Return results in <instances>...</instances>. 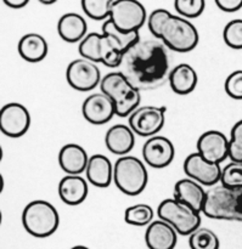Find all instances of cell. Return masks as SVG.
Here are the masks:
<instances>
[{
	"label": "cell",
	"mask_w": 242,
	"mask_h": 249,
	"mask_svg": "<svg viewBox=\"0 0 242 249\" xmlns=\"http://www.w3.org/2000/svg\"><path fill=\"white\" fill-rule=\"evenodd\" d=\"M19 56L24 61L31 63H37L46 57L49 51V45L46 39L38 33H27L19 39L17 45Z\"/></svg>",
	"instance_id": "24"
},
{
	"label": "cell",
	"mask_w": 242,
	"mask_h": 249,
	"mask_svg": "<svg viewBox=\"0 0 242 249\" xmlns=\"http://www.w3.org/2000/svg\"><path fill=\"white\" fill-rule=\"evenodd\" d=\"M173 198L187 204L195 211L202 214L207 198V191H205L204 186L195 180L185 178L178 180L174 185V195Z\"/></svg>",
	"instance_id": "18"
},
{
	"label": "cell",
	"mask_w": 242,
	"mask_h": 249,
	"mask_svg": "<svg viewBox=\"0 0 242 249\" xmlns=\"http://www.w3.org/2000/svg\"><path fill=\"white\" fill-rule=\"evenodd\" d=\"M174 145L166 136H152L143 146L144 162L155 169L168 167L174 160Z\"/></svg>",
	"instance_id": "13"
},
{
	"label": "cell",
	"mask_w": 242,
	"mask_h": 249,
	"mask_svg": "<svg viewBox=\"0 0 242 249\" xmlns=\"http://www.w3.org/2000/svg\"><path fill=\"white\" fill-rule=\"evenodd\" d=\"M119 72L139 91L162 87L169 78V56L158 39H140L123 53Z\"/></svg>",
	"instance_id": "1"
},
{
	"label": "cell",
	"mask_w": 242,
	"mask_h": 249,
	"mask_svg": "<svg viewBox=\"0 0 242 249\" xmlns=\"http://www.w3.org/2000/svg\"><path fill=\"white\" fill-rule=\"evenodd\" d=\"M90 157L78 143H66L58 152V164L67 175H80L87 170Z\"/></svg>",
	"instance_id": "19"
},
{
	"label": "cell",
	"mask_w": 242,
	"mask_h": 249,
	"mask_svg": "<svg viewBox=\"0 0 242 249\" xmlns=\"http://www.w3.org/2000/svg\"><path fill=\"white\" fill-rule=\"evenodd\" d=\"M102 33L109 36L114 43V45L119 50L123 51V53H126L128 49H130L131 46L135 45L140 40L139 32H135V33H122L121 31H118L114 27L111 19H107V21L104 22V24H102Z\"/></svg>",
	"instance_id": "26"
},
{
	"label": "cell",
	"mask_w": 242,
	"mask_h": 249,
	"mask_svg": "<svg viewBox=\"0 0 242 249\" xmlns=\"http://www.w3.org/2000/svg\"><path fill=\"white\" fill-rule=\"evenodd\" d=\"M88 181L80 175H66L58 182V196L67 206H78L87 199Z\"/></svg>",
	"instance_id": "22"
},
{
	"label": "cell",
	"mask_w": 242,
	"mask_h": 249,
	"mask_svg": "<svg viewBox=\"0 0 242 249\" xmlns=\"http://www.w3.org/2000/svg\"><path fill=\"white\" fill-rule=\"evenodd\" d=\"M184 172L189 179L195 180L202 186H212L221 182L222 167L221 164L212 163L205 160L199 152L187 156L184 160Z\"/></svg>",
	"instance_id": "12"
},
{
	"label": "cell",
	"mask_w": 242,
	"mask_h": 249,
	"mask_svg": "<svg viewBox=\"0 0 242 249\" xmlns=\"http://www.w3.org/2000/svg\"><path fill=\"white\" fill-rule=\"evenodd\" d=\"M174 7L179 16L184 18H196L206 7V1L205 0H175Z\"/></svg>",
	"instance_id": "32"
},
{
	"label": "cell",
	"mask_w": 242,
	"mask_h": 249,
	"mask_svg": "<svg viewBox=\"0 0 242 249\" xmlns=\"http://www.w3.org/2000/svg\"><path fill=\"white\" fill-rule=\"evenodd\" d=\"M146 9L138 0H113L111 7V19L122 33H135L148 21Z\"/></svg>",
	"instance_id": "8"
},
{
	"label": "cell",
	"mask_w": 242,
	"mask_h": 249,
	"mask_svg": "<svg viewBox=\"0 0 242 249\" xmlns=\"http://www.w3.org/2000/svg\"><path fill=\"white\" fill-rule=\"evenodd\" d=\"M225 92L234 100H242V70L234 71L225 79Z\"/></svg>",
	"instance_id": "34"
},
{
	"label": "cell",
	"mask_w": 242,
	"mask_h": 249,
	"mask_svg": "<svg viewBox=\"0 0 242 249\" xmlns=\"http://www.w3.org/2000/svg\"><path fill=\"white\" fill-rule=\"evenodd\" d=\"M31 126V114L27 107L17 102L4 105L0 111V130L9 138H21Z\"/></svg>",
	"instance_id": "11"
},
{
	"label": "cell",
	"mask_w": 242,
	"mask_h": 249,
	"mask_svg": "<svg viewBox=\"0 0 242 249\" xmlns=\"http://www.w3.org/2000/svg\"><path fill=\"white\" fill-rule=\"evenodd\" d=\"M29 0H4V4L11 9H22L26 5H28Z\"/></svg>",
	"instance_id": "37"
},
{
	"label": "cell",
	"mask_w": 242,
	"mask_h": 249,
	"mask_svg": "<svg viewBox=\"0 0 242 249\" xmlns=\"http://www.w3.org/2000/svg\"><path fill=\"white\" fill-rule=\"evenodd\" d=\"M102 94L109 96L116 106V116L121 118L130 116L140 107L141 92L130 84L119 71L107 73L100 83Z\"/></svg>",
	"instance_id": "2"
},
{
	"label": "cell",
	"mask_w": 242,
	"mask_h": 249,
	"mask_svg": "<svg viewBox=\"0 0 242 249\" xmlns=\"http://www.w3.org/2000/svg\"><path fill=\"white\" fill-rule=\"evenodd\" d=\"M223 38L226 45L235 50L242 49V18L231 19L225 24Z\"/></svg>",
	"instance_id": "31"
},
{
	"label": "cell",
	"mask_w": 242,
	"mask_h": 249,
	"mask_svg": "<svg viewBox=\"0 0 242 249\" xmlns=\"http://www.w3.org/2000/svg\"><path fill=\"white\" fill-rule=\"evenodd\" d=\"M22 225L33 237L46 238L58 229L60 215L50 202L36 199L24 207L22 212Z\"/></svg>",
	"instance_id": "3"
},
{
	"label": "cell",
	"mask_w": 242,
	"mask_h": 249,
	"mask_svg": "<svg viewBox=\"0 0 242 249\" xmlns=\"http://www.w3.org/2000/svg\"><path fill=\"white\" fill-rule=\"evenodd\" d=\"M157 214L161 220L174 228L178 235L190 236L201 228V213L175 198L163 199Z\"/></svg>",
	"instance_id": "7"
},
{
	"label": "cell",
	"mask_w": 242,
	"mask_h": 249,
	"mask_svg": "<svg viewBox=\"0 0 242 249\" xmlns=\"http://www.w3.org/2000/svg\"><path fill=\"white\" fill-rule=\"evenodd\" d=\"M157 39L175 53H189L197 46L200 36L192 22L172 14L163 23Z\"/></svg>",
	"instance_id": "5"
},
{
	"label": "cell",
	"mask_w": 242,
	"mask_h": 249,
	"mask_svg": "<svg viewBox=\"0 0 242 249\" xmlns=\"http://www.w3.org/2000/svg\"><path fill=\"white\" fill-rule=\"evenodd\" d=\"M221 185L229 190H242V163L230 162L223 168Z\"/></svg>",
	"instance_id": "30"
},
{
	"label": "cell",
	"mask_w": 242,
	"mask_h": 249,
	"mask_svg": "<svg viewBox=\"0 0 242 249\" xmlns=\"http://www.w3.org/2000/svg\"><path fill=\"white\" fill-rule=\"evenodd\" d=\"M39 1L44 5H51V4H55L56 0H49V1H46V0H39Z\"/></svg>",
	"instance_id": "38"
},
{
	"label": "cell",
	"mask_w": 242,
	"mask_h": 249,
	"mask_svg": "<svg viewBox=\"0 0 242 249\" xmlns=\"http://www.w3.org/2000/svg\"><path fill=\"white\" fill-rule=\"evenodd\" d=\"M189 246L190 249H219L221 241L211 229L200 228L189 236Z\"/></svg>",
	"instance_id": "28"
},
{
	"label": "cell",
	"mask_w": 242,
	"mask_h": 249,
	"mask_svg": "<svg viewBox=\"0 0 242 249\" xmlns=\"http://www.w3.org/2000/svg\"><path fill=\"white\" fill-rule=\"evenodd\" d=\"M82 113L85 121L95 125L106 124L116 116L113 101L102 92L92 94L83 101Z\"/></svg>",
	"instance_id": "15"
},
{
	"label": "cell",
	"mask_w": 242,
	"mask_h": 249,
	"mask_svg": "<svg viewBox=\"0 0 242 249\" xmlns=\"http://www.w3.org/2000/svg\"><path fill=\"white\" fill-rule=\"evenodd\" d=\"M113 170L114 164H112V162L106 156L101 153L90 156L89 163L85 170L87 181L100 189L109 187L113 181Z\"/></svg>",
	"instance_id": "21"
},
{
	"label": "cell",
	"mask_w": 242,
	"mask_h": 249,
	"mask_svg": "<svg viewBox=\"0 0 242 249\" xmlns=\"http://www.w3.org/2000/svg\"><path fill=\"white\" fill-rule=\"evenodd\" d=\"M57 32L66 43H80L88 36L87 21L77 12H67L58 19Z\"/></svg>",
	"instance_id": "23"
},
{
	"label": "cell",
	"mask_w": 242,
	"mask_h": 249,
	"mask_svg": "<svg viewBox=\"0 0 242 249\" xmlns=\"http://www.w3.org/2000/svg\"><path fill=\"white\" fill-rule=\"evenodd\" d=\"M229 158L231 162L242 163V119L236 122L230 131Z\"/></svg>",
	"instance_id": "33"
},
{
	"label": "cell",
	"mask_w": 242,
	"mask_h": 249,
	"mask_svg": "<svg viewBox=\"0 0 242 249\" xmlns=\"http://www.w3.org/2000/svg\"><path fill=\"white\" fill-rule=\"evenodd\" d=\"M152 207L145 203H138L128 207L124 213V220L128 225L149 226L153 221Z\"/></svg>",
	"instance_id": "27"
},
{
	"label": "cell",
	"mask_w": 242,
	"mask_h": 249,
	"mask_svg": "<svg viewBox=\"0 0 242 249\" xmlns=\"http://www.w3.org/2000/svg\"><path fill=\"white\" fill-rule=\"evenodd\" d=\"M107 150L117 156H128L135 145V133L126 124H116L107 130L105 135Z\"/></svg>",
	"instance_id": "20"
},
{
	"label": "cell",
	"mask_w": 242,
	"mask_h": 249,
	"mask_svg": "<svg viewBox=\"0 0 242 249\" xmlns=\"http://www.w3.org/2000/svg\"><path fill=\"white\" fill-rule=\"evenodd\" d=\"M113 0H82L83 11L95 21H107L111 16Z\"/></svg>",
	"instance_id": "29"
},
{
	"label": "cell",
	"mask_w": 242,
	"mask_h": 249,
	"mask_svg": "<svg viewBox=\"0 0 242 249\" xmlns=\"http://www.w3.org/2000/svg\"><path fill=\"white\" fill-rule=\"evenodd\" d=\"M216 5L224 12H236L242 9V0H216Z\"/></svg>",
	"instance_id": "36"
},
{
	"label": "cell",
	"mask_w": 242,
	"mask_h": 249,
	"mask_svg": "<svg viewBox=\"0 0 242 249\" xmlns=\"http://www.w3.org/2000/svg\"><path fill=\"white\" fill-rule=\"evenodd\" d=\"M197 73L195 68L189 63H180L175 66L169 73L170 88L178 95H187L195 90L197 85Z\"/></svg>",
	"instance_id": "25"
},
{
	"label": "cell",
	"mask_w": 242,
	"mask_h": 249,
	"mask_svg": "<svg viewBox=\"0 0 242 249\" xmlns=\"http://www.w3.org/2000/svg\"><path fill=\"white\" fill-rule=\"evenodd\" d=\"M149 181L148 169L141 160L134 156L119 157L114 163L113 182L117 189L128 196H138Z\"/></svg>",
	"instance_id": "6"
},
{
	"label": "cell",
	"mask_w": 242,
	"mask_h": 249,
	"mask_svg": "<svg viewBox=\"0 0 242 249\" xmlns=\"http://www.w3.org/2000/svg\"><path fill=\"white\" fill-rule=\"evenodd\" d=\"M202 214L216 220L242 221V190H229L222 185L207 191Z\"/></svg>",
	"instance_id": "4"
},
{
	"label": "cell",
	"mask_w": 242,
	"mask_h": 249,
	"mask_svg": "<svg viewBox=\"0 0 242 249\" xmlns=\"http://www.w3.org/2000/svg\"><path fill=\"white\" fill-rule=\"evenodd\" d=\"M170 15L172 14L166 9H156L150 14V16H149L148 18V26L151 34L155 36V39L158 38V34H160V31L161 28H162L163 23H165L166 19H167Z\"/></svg>",
	"instance_id": "35"
},
{
	"label": "cell",
	"mask_w": 242,
	"mask_h": 249,
	"mask_svg": "<svg viewBox=\"0 0 242 249\" xmlns=\"http://www.w3.org/2000/svg\"><path fill=\"white\" fill-rule=\"evenodd\" d=\"M178 242V232L166 221L153 220L145 232V243L149 249H174Z\"/></svg>",
	"instance_id": "17"
},
{
	"label": "cell",
	"mask_w": 242,
	"mask_h": 249,
	"mask_svg": "<svg viewBox=\"0 0 242 249\" xmlns=\"http://www.w3.org/2000/svg\"><path fill=\"white\" fill-rule=\"evenodd\" d=\"M71 249H90V248H88V247H85V246H82V245H79V246H74V247H72Z\"/></svg>",
	"instance_id": "39"
},
{
	"label": "cell",
	"mask_w": 242,
	"mask_h": 249,
	"mask_svg": "<svg viewBox=\"0 0 242 249\" xmlns=\"http://www.w3.org/2000/svg\"><path fill=\"white\" fill-rule=\"evenodd\" d=\"M66 80L78 91H90L101 83L102 77L96 63L87 58H75L66 68Z\"/></svg>",
	"instance_id": "10"
},
{
	"label": "cell",
	"mask_w": 242,
	"mask_h": 249,
	"mask_svg": "<svg viewBox=\"0 0 242 249\" xmlns=\"http://www.w3.org/2000/svg\"><path fill=\"white\" fill-rule=\"evenodd\" d=\"M230 139L222 131L208 130L202 134L197 140V152L212 163L222 164L229 157Z\"/></svg>",
	"instance_id": "14"
},
{
	"label": "cell",
	"mask_w": 242,
	"mask_h": 249,
	"mask_svg": "<svg viewBox=\"0 0 242 249\" xmlns=\"http://www.w3.org/2000/svg\"><path fill=\"white\" fill-rule=\"evenodd\" d=\"M166 113V106H140L129 116V126L135 135L150 139L157 135L165 126Z\"/></svg>",
	"instance_id": "9"
},
{
	"label": "cell",
	"mask_w": 242,
	"mask_h": 249,
	"mask_svg": "<svg viewBox=\"0 0 242 249\" xmlns=\"http://www.w3.org/2000/svg\"><path fill=\"white\" fill-rule=\"evenodd\" d=\"M112 49L118 48L114 45L112 39L104 33H89L78 46L80 56L95 63L104 62L106 55Z\"/></svg>",
	"instance_id": "16"
}]
</instances>
